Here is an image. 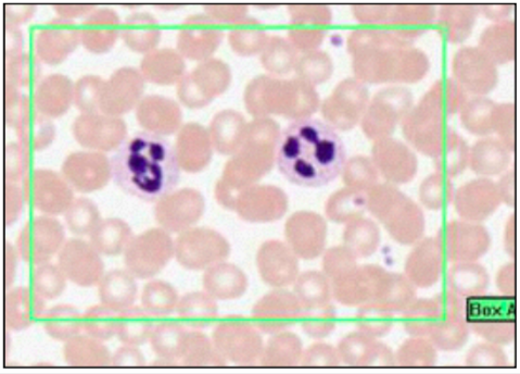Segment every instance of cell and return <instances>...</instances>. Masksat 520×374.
<instances>
[{
  "instance_id": "obj_1",
  "label": "cell",
  "mask_w": 520,
  "mask_h": 374,
  "mask_svg": "<svg viewBox=\"0 0 520 374\" xmlns=\"http://www.w3.org/2000/svg\"><path fill=\"white\" fill-rule=\"evenodd\" d=\"M276 166L289 182L302 187H323L335 181L347 161L344 141L322 120L291 122L279 136Z\"/></svg>"
},
{
  "instance_id": "obj_2",
  "label": "cell",
  "mask_w": 520,
  "mask_h": 374,
  "mask_svg": "<svg viewBox=\"0 0 520 374\" xmlns=\"http://www.w3.org/2000/svg\"><path fill=\"white\" fill-rule=\"evenodd\" d=\"M110 162L113 182L125 194L144 202H159L180 183L182 168L175 145L160 134H133Z\"/></svg>"
},
{
  "instance_id": "obj_3",
  "label": "cell",
  "mask_w": 520,
  "mask_h": 374,
  "mask_svg": "<svg viewBox=\"0 0 520 374\" xmlns=\"http://www.w3.org/2000/svg\"><path fill=\"white\" fill-rule=\"evenodd\" d=\"M212 341L228 363L235 366H253L261 361L262 339L255 324L240 318L228 317L217 324Z\"/></svg>"
},
{
  "instance_id": "obj_4",
  "label": "cell",
  "mask_w": 520,
  "mask_h": 374,
  "mask_svg": "<svg viewBox=\"0 0 520 374\" xmlns=\"http://www.w3.org/2000/svg\"><path fill=\"white\" fill-rule=\"evenodd\" d=\"M175 257V244L161 230H150L133 238L124 253V264L136 279L155 278Z\"/></svg>"
},
{
  "instance_id": "obj_5",
  "label": "cell",
  "mask_w": 520,
  "mask_h": 374,
  "mask_svg": "<svg viewBox=\"0 0 520 374\" xmlns=\"http://www.w3.org/2000/svg\"><path fill=\"white\" fill-rule=\"evenodd\" d=\"M25 203L46 216L65 214L74 201V190L62 174L35 169L23 180Z\"/></svg>"
},
{
  "instance_id": "obj_6",
  "label": "cell",
  "mask_w": 520,
  "mask_h": 374,
  "mask_svg": "<svg viewBox=\"0 0 520 374\" xmlns=\"http://www.w3.org/2000/svg\"><path fill=\"white\" fill-rule=\"evenodd\" d=\"M66 232L53 216H38L25 223L16 247L24 263L33 266L49 263L66 243Z\"/></svg>"
},
{
  "instance_id": "obj_7",
  "label": "cell",
  "mask_w": 520,
  "mask_h": 374,
  "mask_svg": "<svg viewBox=\"0 0 520 374\" xmlns=\"http://www.w3.org/2000/svg\"><path fill=\"white\" fill-rule=\"evenodd\" d=\"M231 248L217 232L205 229L188 230L175 243V257L188 270H207L222 263Z\"/></svg>"
},
{
  "instance_id": "obj_8",
  "label": "cell",
  "mask_w": 520,
  "mask_h": 374,
  "mask_svg": "<svg viewBox=\"0 0 520 374\" xmlns=\"http://www.w3.org/2000/svg\"><path fill=\"white\" fill-rule=\"evenodd\" d=\"M72 133L76 142L90 151H117L128 139V128L120 117L105 114H82L75 119Z\"/></svg>"
},
{
  "instance_id": "obj_9",
  "label": "cell",
  "mask_w": 520,
  "mask_h": 374,
  "mask_svg": "<svg viewBox=\"0 0 520 374\" xmlns=\"http://www.w3.org/2000/svg\"><path fill=\"white\" fill-rule=\"evenodd\" d=\"M58 266L68 281L81 288L98 285L105 276V264L91 243L71 239L58 254Z\"/></svg>"
},
{
  "instance_id": "obj_10",
  "label": "cell",
  "mask_w": 520,
  "mask_h": 374,
  "mask_svg": "<svg viewBox=\"0 0 520 374\" xmlns=\"http://www.w3.org/2000/svg\"><path fill=\"white\" fill-rule=\"evenodd\" d=\"M61 174L74 191L93 193L105 189L112 179L111 162L104 153L75 152L63 161Z\"/></svg>"
},
{
  "instance_id": "obj_11",
  "label": "cell",
  "mask_w": 520,
  "mask_h": 374,
  "mask_svg": "<svg viewBox=\"0 0 520 374\" xmlns=\"http://www.w3.org/2000/svg\"><path fill=\"white\" fill-rule=\"evenodd\" d=\"M81 42V28L72 20L54 19L37 33L36 56L48 65H58Z\"/></svg>"
},
{
  "instance_id": "obj_12",
  "label": "cell",
  "mask_w": 520,
  "mask_h": 374,
  "mask_svg": "<svg viewBox=\"0 0 520 374\" xmlns=\"http://www.w3.org/2000/svg\"><path fill=\"white\" fill-rule=\"evenodd\" d=\"M157 203L156 218L170 232H180L193 226L205 208L204 198L194 190L172 192Z\"/></svg>"
},
{
  "instance_id": "obj_13",
  "label": "cell",
  "mask_w": 520,
  "mask_h": 374,
  "mask_svg": "<svg viewBox=\"0 0 520 374\" xmlns=\"http://www.w3.org/2000/svg\"><path fill=\"white\" fill-rule=\"evenodd\" d=\"M121 31V21L116 11L95 9L83 22L81 42L87 51L107 53L116 44Z\"/></svg>"
},
{
  "instance_id": "obj_14",
  "label": "cell",
  "mask_w": 520,
  "mask_h": 374,
  "mask_svg": "<svg viewBox=\"0 0 520 374\" xmlns=\"http://www.w3.org/2000/svg\"><path fill=\"white\" fill-rule=\"evenodd\" d=\"M46 313L45 299L33 289H12L7 293L5 301L6 326L11 331H23L31 328Z\"/></svg>"
},
{
  "instance_id": "obj_15",
  "label": "cell",
  "mask_w": 520,
  "mask_h": 374,
  "mask_svg": "<svg viewBox=\"0 0 520 374\" xmlns=\"http://www.w3.org/2000/svg\"><path fill=\"white\" fill-rule=\"evenodd\" d=\"M74 85L62 74L46 77L37 84L34 93V106L44 116L52 119L66 114L73 103Z\"/></svg>"
},
{
  "instance_id": "obj_16",
  "label": "cell",
  "mask_w": 520,
  "mask_h": 374,
  "mask_svg": "<svg viewBox=\"0 0 520 374\" xmlns=\"http://www.w3.org/2000/svg\"><path fill=\"white\" fill-rule=\"evenodd\" d=\"M205 292L217 301H235L243 297L248 289V278L246 273L233 264H215L205 271Z\"/></svg>"
},
{
  "instance_id": "obj_17",
  "label": "cell",
  "mask_w": 520,
  "mask_h": 374,
  "mask_svg": "<svg viewBox=\"0 0 520 374\" xmlns=\"http://www.w3.org/2000/svg\"><path fill=\"white\" fill-rule=\"evenodd\" d=\"M98 295L100 304L120 314L123 310L134 306L136 302L138 295L136 278L126 269L111 270L100 280Z\"/></svg>"
},
{
  "instance_id": "obj_18",
  "label": "cell",
  "mask_w": 520,
  "mask_h": 374,
  "mask_svg": "<svg viewBox=\"0 0 520 374\" xmlns=\"http://www.w3.org/2000/svg\"><path fill=\"white\" fill-rule=\"evenodd\" d=\"M176 314L186 328L204 330L219 320V306L207 292H190L180 298Z\"/></svg>"
},
{
  "instance_id": "obj_19",
  "label": "cell",
  "mask_w": 520,
  "mask_h": 374,
  "mask_svg": "<svg viewBox=\"0 0 520 374\" xmlns=\"http://www.w3.org/2000/svg\"><path fill=\"white\" fill-rule=\"evenodd\" d=\"M63 357L70 367L105 368L111 366V353L103 341L79 334L63 346Z\"/></svg>"
},
{
  "instance_id": "obj_20",
  "label": "cell",
  "mask_w": 520,
  "mask_h": 374,
  "mask_svg": "<svg viewBox=\"0 0 520 374\" xmlns=\"http://www.w3.org/2000/svg\"><path fill=\"white\" fill-rule=\"evenodd\" d=\"M18 141L30 152H41L52 145L56 137L55 124L41 114L34 104L25 112L16 128Z\"/></svg>"
},
{
  "instance_id": "obj_21",
  "label": "cell",
  "mask_w": 520,
  "mask_h": 374,
  "mask_svg": "<svg viewBox=\"0 0 520 374\" xmlns=\"http://www.w3.org/2000/svg\"><path fill=\"white\" fill-rule=\"evenodd\" d=\"M133 240L132 229L119 218L101 220L90 235V243L101 256L117 257L125 253Z\"/></svg>"
},
{
  "instance_id": "obj_22",
  "label": "cell",
  "mask_w": 520,
  "mask_h": 374,
  "mask_svg": "<svg viewBox=\"0 0 520 374\" xmlns=\"http://www.w3.org/2000/svg\"><path fill=\"white\" fill-rule=\"evenodd\" d=\"M134 72V69L121 68L105 81L99 104L101 114L120 117L131 110L135 101L130 94L129 80Z\"/></svg>"
},
{
  "instance_id": "obj_23",
  "label": "cell",
  "mask_w": 520,
  "mask_h": 374,
  "mask_svg": "<svg viewBox=\"0 0 520 374\" xmlns=\"http://www.w3.org/2000/svg\"><path fill=\"white\" fill-rule=\"evenodd\" d=\"M188 330L180 321H161L156 323L150 336V346L158 358L172 361L182 360Z\"/></svg>"
},
{
  "instance_id": "obj_24",
  "label": "cell",
  "mask_w": 520,
  "mask_h": 374,
  "mask_svg": "<svg viewBox=\"0 0 520 374\" xmlns=\"http://www.w3.org/2000/svg\"><path fill=\"white\" fill-rule=\"evenodd\" d=\"M469 322L501 323L515 319V301L505 296H478L469 298L466 305Z\"/></svg>"
},
{
  "instance_id": "obj_25",
  "label": "cell",
  "mask_w": 520,
  "mask_h": 374,
  "mask_svg": "<svg viewBox=\"0 0 520 374\" xmlns=\"http://www.w3.org/2000/svg\"><path fill=\"white\" fill-rule=\"evenodd\" d=\"M143 307L132 306L118 314L117 338L122 344L142 346L149 342L156 323Z\"/></svg>"
},
{
  "instance_id": "obj_26",
  "label": "cell",
  "mask_w": 520,
  "mask_h": 374,
  "mask_svg": "<svg viewBox=\"0 0 520 374\" xmlns=\"http://www.w3.org/2000/svg\"><path fill=\"white\" fill-rule=\"evenodd\" d=\"M181 364L193 368H222L228 365L213 341L200 330L188 332Z\"/></svg>"
},
{
  "instance_id": "obj_27",
  "label": "cell",
  "mask_w": 520,
  "mask_h": 374,
  "mask_svg": "<svg viewBox=\"0 0 520 374\" xmlns=\"http://www.w3.org/2000/svg\"><path fill=\"white\" fill-rule=\"evenodd\" d=\"M43 328L49 338L67 342L83 331V315L71 305H57L46 310Z\"/></svg>"
},
{
  "instance_id": "obj_28",
  "label": "cell",
  "mask_w": 520,
  "mask_h": 374,
  "mask_svg": "<svg viewBox=\"0 0 520 374\" xmlns=\"http://www.w3.org/2000/svg\"><path fill=\"white\" fill-rule=\"evenodd\" d=\"M175 148L181 168L188 172L200 171L211 158V142L204 131L182 133Z\"/></svg>"
},
{
  "instance_id": "obj_29",
  "label": "cell",
  "mask_w": 520,
  "mask_h": 374,
  "mask_svg": "<svg viewBox=\"0 0 520 374\" xmlns=\"http://www.w3.org/2000/svg\"><path fill=\"white\" fill-rule=\"evenodd\" d=\"M142 307L152 317H168L175 313L180 296L173 285L161 280L148 282L142 293Z\"/></svg>"
},
{
  "instance_id": "obj_30",
  "label": "cell",
  "mask_w": 520,
  "mask_h": 374,
  "mask_svg": "<svg viewBox=\"0 0 520 374\" xmlns=\"http://www.w3.org/2000/svg\"><path fill=\"white\" fill-rule=\"evenodd\" d=\"M65 221L72 234L91 235L101 221L100 211L90 198L79 197L67 209Z\"/></svg>"
},
{
  "instance_id": "obj_31",
  "label": "cell",
  "mask_w": 520,
  "mask_h": 374,
  "mask_svg": "<svg viewBox=\"0 0 520 374\" xmlns=\"http://www.w3.org/2000/svg\"><path fill=\"white\" fill-rule=\"evenodd\" d=\"M67 277L58 265H38L32 274V289L45 301H53L65 293Z\"/></svg>"
},
{
  "instance_id": "obj_32",
  "label": "cell",
  "mask_w": 520,
  "mask_h": 374,
  "mask_svg": "<svg viewBox=\"0 0 520 374\" xmlns=\"http://www.w3.org/2000/svg\"><path fill=\"white\" fill-rule=\"evenodd\" d=\"M118 314L103 304L88 308L83 314V331L99 341H109L117 335Z\"/></svg>"
},
{
  "instance_id": "obj_33",
  "label": "cell",
  "mask_w": 520,
  "mask_h": 374,
  "mask_svg": "<svg viewBox=\"0 0 520 374\" xmlns=\"http://www.w3.org/2000/svg\"><path fill=\"white\" fill-rule=\"evenodd\" d=\"M6 82L18 87H29L38 84L41 78V60L37 56L24 54L6 60Z\"/></svg>"
},
{
  "instance_id": "obj_34",
  "label": "cell",
  "mask_w": 520,
  "mask_h": 374,
  "mask_svg": "<svg viewBox=\"0 0 520 374\" xmlns=\"http://www.w3.org/2000/svg\"><path fill=\"white\" fill-rule=\"evenodd\" d=\"M105 81L98 76H85L76 81L73 90V103L82 114L99 111L100 96Z\"/></svg>"
},
{
  "instance_id": "obj_35",
  "label": "cell",
  "mask_w": 520,
  "mask_h": 374,
  "mask_svg": "<svg viewBox=\"0 0 520 374\" xmlns=\"http://www.w3.org/2000/svg\"><path fill=\"white\" fill-rule=\"evenodd\" d=\"M30 151L22 144L11 142L5 148V179L7 183H18L30 172Z\"/></svg>"
},
{
  "instance_id": "obj_36",
  "label": "cell",
  "mask_w": 520,
  "mask_h": 374,
  "mask_svg": "<svg viewBox=\"0 0 520 374\" xmlns=\"http://www.w3.org/2000/svg\"><path fill=\"white\" fill-rule=\"evenodd\" d=\"M243 142V131L233 121L215 122L212 128V143L219 153L230 155L237 151Z\"/></svg>"
},
{
  "instance_id": "obj_37",
  "label": "cell",
  "mask_w": 520,
  "mask_h": 374,
  "mask_svg": "<svg viewBox=\"0 0 520 374\" xmlns=\"http://www.w3.org/2000/svg\"><path fill=\"white\" fill-rule=\"evenodd\" d=\"M30 98L23 95L17 86L6 82L5 85V115L10 128H16L25 112L31 107Z\"/></svg>"
},
{
  "instance_id": "obj_38",
  "label": "cell",
  "mask_w": 520,
  "mask_h": 374,
  "mask_svg": "<svg viewBox=\"0 0 520 374\" xmlns=\"http://www.w3.org/2000/svg\"><path fill=\"white\" fill-rule=\"evenodd\" d=\"M25 203L22 189L16 183H6L5 185V222L10 227L15 224L23 210Z\"/></svg>"
},
{
  "instance_id": "obj_39",
  "label": "cell",
  "mask_w": 520,
  "mask_h": 374,
  "mask_svg": "<svg viewBox=\"0 0 520 374\" xmlns=\"http://www.w3.org/2000/svg\"><path fill=\"white\" fill-rule=\"evenodd\" d=\"M147 366L144 354L138 346L124 344L111 357V367L142 368Z\"/></svg>"
},
{
  "instance_id": "obj_40",
  "label": "cell",
  "mask_w": 520,
  "mask_h": 374,
  "mask_svg": "<svg viewBox=\"0 0 520 374\" xmlns=\"http://www.w3.org/2000/svg\"><path fill=\"white\" fill-rule=\"evenodd\" d=\"M23 36L21 30L14 24L6 23L5 28V56L6 60L22 54Z\"/></svg>"
},
{
  "instance_id": "obj_41",
  "label": "cell",
  "mask_w": 520,
  "mask_h": 374,
  "mask_svg": "<svg viewBox=\"0 0 520 374\" xmlns=\"http://www.w3.org/2000/svg\"><path fill=\"white\" fill-rule=\"evenodd\" d=\"M20 255L16 246L7 243L5 246V285L10 289L17 278Z\"/></svg>"
},
{
  "instance_id": "obj_42",
  "label": "cell",
  "mask_w": 520,
  "mask_h": 374,
  "mask_svg": "<svg viewBox=\"0 0 520 374\" xmlns=\"http://www.w3.org/2000/svg\"><path fill=\"white\" fill-rule=\"evenodd\" d=\"M35 12L36 7L34 6L7 5L5 6L6 23L14 24V26L18 27L19 24L30 20Z\"/></svg>"
},
{
  "instance_id": "obj_43",
  "label": "cell",
  "mask_w": 520,
  "mask_h": 374,
  "mask_svg": "<svg viewBox=\"0 0 520 374\" xmlns=\"http://www.w3.org/2000/svg\"><path fill=\"white\" fill-rule=\"evenodd\" d=\"M308 357L309 365L313 366H335L337 359L335 358L332 349L323 348V354H320L319 349L311 348Z\"/></svg>"
},
{
  "instance_id": "obj_44",
  "label": "cell",
  "mask_w": 520,
  "mask_h": 374,
  "mask_svg": "<svg viewBox=\"0 0 520 374\" xmlns=\"http://www.w3.org/2000/svg\"><path fill=\"white\" fill-rule=\"evenodd\" d=\"M58 16L61 19L71 20L84 15H91L96 9L94 6H55Z\"/></svg>"
}]
</instances>
